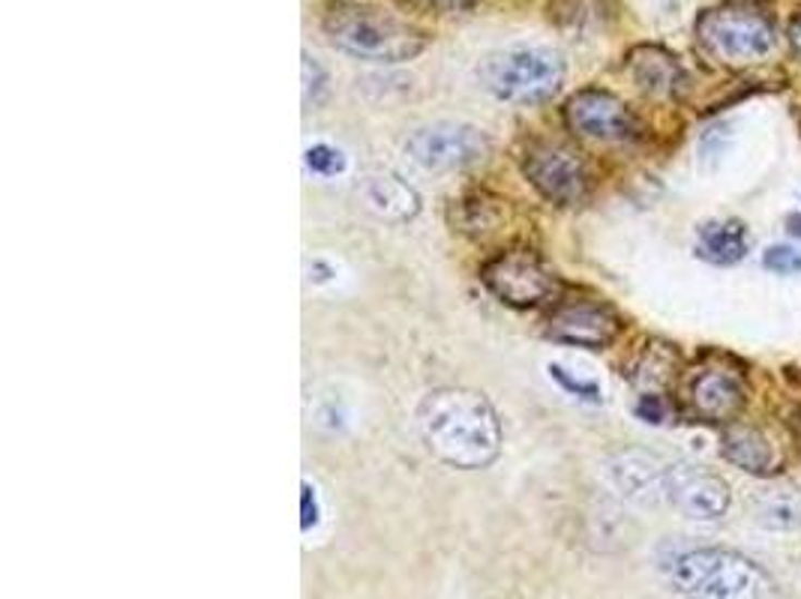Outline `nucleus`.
Instances as JSON below:
<instances>
[{
	"instance_id": "1",
	"label": "nucleus",
	"mask_w": 801,
	"mask_h": 599,
	"mask_svg": "<svg viewBox=\"0 0 801 599\" xmlns=\"http://www.w3.org/2000/svg\"><path fill=\"white\" fill-rule=\"evenodd\" d=\"M417 429L429 453L460 470H481L501 453L496 407L477 390L438 387L426 393L417 407Z\"/></svg>"
},
{
	"instance_id": "23",
	"label": "nucleus",
	"mask_w": 801,
	"mask_h": 599,
	"mask_svg": "<svg viewBox=\"0 0 801 599\" xmlns=\"http://www.w3.org/2000/svg\"><path fill=\"white\" fill-rule=\"evenodd\" d=\"M549 378H556L561 390H568V393L577 395V399H585V402H600V387H597L595 381L573 378L571 371L565 369V366H559V363H553V366H549Z\"/></svg>"
},
{
	"instance_id": "8",
	"label": "nucleus",
	"mask_w": 801,
	"mask_h": 599,
	"mask_svg": "<svg viewBox=\"0 0 801 599\" xmlns=\"http://www.w3.org/2000/svg\"><path fill=\"white\" fill-rule=\"evenodd\" d=\"M522 174L549 204L559 207H577L588 190L583 159L565 144H529V150L522 154Z\"/></svg>"
},
{
	"instance_id": "25",
	"label": "nucleus",
	"mask_w": 801,
	"mask_h": 599,
	"mask_svg": "<svg viewBox=\"0 0 801 599\" xmlns=\"http://www.w3.org/2000/svg\"><path fill=\"white\" fill-rule=\"evenodd\" d=\"M301 501H304V530H310V527L316 525L318 522V501H316V489L310 486V482H304V494H301Z\"/></svg>"
},
{
	"instance_id": "26",
	"label": "nucleus",
	"mask_w": 801,
	"mask_h": 599,
	"mask_svg": "<svg viewBox=\"0 0 801 599\" xmlns=\"http://www.w3.org/2000/svg\"><path fill=\"white\" fill-rule=\"evenodd\" d=\"M421 3L436 12H469L477 7V0H421Z\"/></svg>"
},
{
	"instance_id": "13",
	"label": "nucleus",
	"mask_w": 801,
	"mask_h": 599,
	"mask_svg": "<svg viewBox=\"0 0 801 599\" xmlns=\"http://www.w3.org/2000/svg\"><path fill=\"white\" fill-rule=\"evenodd\" d=\"M691 402L693 411L708 423H729L739 417V411L744 407V387L732 371L708 369L696 375L691 387Z\"/></svg>"
},
{
	"instance_id": "3",
	"label": "nucleus",
	"mask_w": 801,
	"mask_h": 599,
	"mask_svg": "<svg viewBox=\"0 0 801 599\" xmlns=\"http://www.w3.org/2000/svg\"><path fill=\"white\" fill-rule=\"evenodd\" d=\"M667 575L684 599H768L775 594V582L760 563L724 546L679 551Z\"/></svg>"
},
{
	"instance_id": "7",
	"label": "nucleus",
	"mask_w": 801,
	"mask_h": 599,
	"mask_svg": "<svg viewBox=\"0 0 801 599\" xmlns=\"http://www.w3.org/2000/svg\"><path fill=\"white\" fill-rule=\"evenodd\" d=\"M481 279H484L486 291L510 309H534L556 297L559 291L553 270L534 252L525 249L496 255L493 261L484 264Z\"/></svg>"
},
{
	"instance_id": "27",
	"label": "nucleus",
	"mask_w": 801,
	"mask_h": 599,
	"mask_svg": "<svg viewBox=\"0 0 801 599\" xmlns=\"http://www.w3.org/2000/svg\"><path fill=\"white\" fill-rule=\"evenodd\" d=\"M789 42H792V51L801 58V15L792 22V27H789Z\"/></svg>"
},
{
	"instance_id": "15",
	"label": "nucleus",
	"mask_w": 801,
	"mask_h": 599,
	"mask_svg": "<svg viewBox=\"0 0 801 599\" xmlns=\"http://www.w3.org/2000/svg\"><path fill=\"white\" fill-rule=\"evenodd\" d=\"M631 72L636 84L652 96H679L684 82H688L679 60L657 46L633 48Z\"/></svg>"
},
{
	"instance_id": "29",
	"label": "nucleus",
	"mask_w": 801,
	"mask_h": 599,
	"mask_svg": "<svg viewBox=\"0 0 801 599\" xmlns=\"http://www.w3.org/2000/svg\"><path fill=\"white\" fill-rule=\"evenodd\" d=\"M787 231H789V234H792V237H796V240H801V216H799V213H796V216H789V219H787Z\"/></svg>"
},
{
	"instance_id": "10",
	"label": "nucleus",
	"mask_w": 801,
	"mask_h": 599,
	"mask_svg": "<svg viewBox=\"0 0 801 599\" xmlns=\"http://www.w3.org/2000/svg\"><path fill=\"white\" fill-rule=\"evenodd\" d=\"M669 503L691 522H720L729 513V486L715 470L700 465H669Z\"/></svg>"
},
{
	"instance_id": "14",
	"label": "nucleus",
	"mask_w": 801,
	"mask_h": 599,
	"mask_svg": "<svg viewBox=\"0 0 801 599\" xmlns=\"http://www.w3.org/2000/svg\"><path fill=\"white\" fill-rule=\"evenodd\" d=\"M751 249V237L741 219H708L696 231V255L715 267H732Z\"/></svg>"
},
{
	"instance_id": "21",
	"label": "nucleus",
	"mask_w": 801,
	"mask_h": 599,
	"mask_svg": "<svg viewBox=\"0 0 801 599\" xmlns=\"http://www.w3.org/2000/svg\"><path fill=\"white\" fill-rule=\"evenodd\" d=\"M301 70H304V106H318L325 99V94H328V72H325V66L316 58H310L306 51Z\"/></svg>"
},
{
	"instance_id": "19",
	"label": "nucleus",
	"mask_w": 801,
	"mask_h": 599,
	"mask_svg": "<svg viewBox=\"0 0 801 599\" xmlns=\"http://www.w3.org/2000/svg\"><path fill=\"white\" fill-rule=\"evenodd\" d=\"M496 198L489 195H474V198H465L462 201V231H472V234H489L496 231L498 225V210Z\"/></svg>"
},
{
	"instance_id": "20",
	"label": "nucleus",
	"mask_w": 801,
	"mask_h": 599,
	"mask_svg": "<svg viewBox=\"0 0 801 599\" xmlns=\"http://www.w3.org/2000/svg\"><path fill=\"white\" fill-rule=\"evenodd\" d=\"M306 168L318 174V178H337L345 171V156L342 150L337 147H330V144H313L304 156Z\"/></svg>"
},
{
	"instance_id": "24",
	"label": "nucleus",
	"mask_w": 801,
	"mask_h": 599,
	"mask_svg": "<svg viewBox=\"0 0 801 599\" xmlns=\"http://www.w3.org/2000/svg\"><path fill=\"white\" fill-rule=\"evenodd\" d=\"M636 417L643 419V423H652V426H660V423L667 419V402H664V395L657 393L640 395V402H636Z\"/></svg>"
},
{
	"instance_id": "22",
	"label": "nucleus",
	"mask_w": 801,
	"mask_h": 599,
	"mask_svg": "<svg viewBox=\"0 0 801 599\" xmlns=\"http://www.w3.org/2000/svg\"><path fill=\"white\" fill-rule=\"evenodd\" d=\"M763 267L775 276H799L801 249H796V246H768L763 252Z\"/></svg>"
},
{
	"instance_id": "2",
	"label": "nucleus",
	"mask_w": 801,
	"mask_h": 599,
	"mask_svg": "<svg viewBox=\"0 0 801 599\" xmlns=\"http://www.w3.org/2000/svg\"><path fill=\"white\" fill-rule=\"evenodd\" d=\"M321 30L337 51L381 66L409 63L426 48V34L421 27L381 7L354 0L333 3L321 19Z\"/></svg>"
},
{
	"instance_id": "4",
	"label": "nucleus",
	"mask_w": 801,
	"mask_h": 599,
	"mask_svg": "<svg viewBox=\"0 0 801 599\" xmlns=\"http://www.w3.org/2000/svg\"><path fill=\"white\" fill-rule=\"evenodd\" d=\"M477 78L489 94L513 106H541L559 94L565 82V60L544 46L501 48L484 58Z\"/></svg>"
},
{
	"instance_id": "12",
	"label": "nucleus",
	"mask_w": 801,
	"mask_h": 599,
	"mask_svg": "<svg viewBox=\"0 0 801 599\" xmlns=\"http://www.w3.org/2000/svg\"><path fill=\"white\" fill-rule=\"evenodd\" d=\"M547 333L556 342H565V345L600 351V347H607L619 335V318L607 306H600V303L571 300V303H561V306L553 309Z\"/></svg>"
},
{
	"instance_id": "18",
	"label": "nucleus",
	"mask_w": 801,
	"mask_h": 599,
	"mask_svg": "<svg viewBox=\"0 0 801 599\" xmlns=\"http://www.w3.org/2000/svg\"><path fill=\"white\" fill-rule=\"evenodd\" d=\"M753 522L772 530V534H787L801 527V489L777 482L768 486L753 498Z\"/></svg>"
},
{
	"instance_id": "11",
	"label": "nucleus",
	"mask_w": 801,
	"mask_h": 599,
	"mask_svg": "<svg viewBox=\"0 0 801 599\" xmlns=\"http://www.w3.org/2000/svg\"><path fill=\"white\" fill-rule=\"evenodd\" d=\"M607 479L624 501L640 506L669 503V465L643 450H621L607 459Z\"/></svg>"
},
{
	"instance_id": "28",
	"label": "nucleus",
	"mask_w": 801,
	"mask_h": 599,
	"mask_svg": "<svg viewBox=\"0 0 801 599\" xmlns=\"http://www.w3.org/2000/svg\"><path fill=\"white\" fill-rule=\"evenodd\" d=\"M310 273H318V276H316V282H328L330 276H333V270H330L328 264L313 261V267H310Z\"/></svg>"
},
{
	"instance_id": "17",
	"label": "nucleus",
	"mask_w": 801,
	"mask_h": 599,
	"mask_svg": "<svg viewBox=\"0 0 801 599\" xmlns=\"http://www.w3.org/2000/svg\"><path fill=\"white\" fill-rule=\"evenodd\" d=\"M724 455L729 465L753 477H765L775 470V447L753 426H729L724 435Z\"/></svg>"
},
{
	"instance_id": "5",
	"label": "nucleus",
	"mask_w": 801,
	"mask_h": 599,
	"mask_svg": "<svg viewBox=\"0 0 801 599\" xmlns=\"http://www.w3.org/2000/svg\"><path fill=\"white\" fill-rule=\"evenodd\" d=\"M696 39L724 66L741 70L765 60L777 46L775 24L751 7H717L700 15Z\"/></svg>"
},
{
	"instance_id": "6",
	"label": "nucleus",
	"mask_w": 801,
	"mask_h": 599,
	"mask_svg": "<svg viewBox=\"0 0 801 599\" xmlns=\"http://www.w3.org/2000/svg\"><path fill=\"white\" fill-rule=\"evenodd\" d=\"M405 154L424 171L448 174V171L477 166L489 154V138L484 130H477L472 123L438 120V123L412 132V138L405 142Z\"/></svg>"
},
{
	"instance_id": "9",
	"label": "nucleus",
	"mask_w": 801,
	"mask_h": 599,
	"mask_svg": "<svg viewBox=\"0 0 801 599\" xmlns=\"http://www.w3.org/2000/svg\"><path fill=\"white\" fill-rule=\"evenodd\" d=\"M565 120L573 132H580L583 138L592 142L621 144L636 138L640 123L633 118V111L619 96L600 90V87H583L568 99L565 106Z\"/></svg>"
},
{
	"instance_id": "16",
	"label": "nucleus",
	"mask_w": 801,
	"mask_h": 599,
	"mask_svg": "<svg viewBox=\"0 0 801 599\" xmlns=\"http://www.w3.org/2000/svg\"><path fill=\"white\" fill-rule=\"evenodd\" d=\"M361 195H364L366 207L373 213H378L381 219H390V222H405V219H412L421 210L417 192L397 174H373V178H366L364 186H361Z\"/></svg>"
}]
</instances>
